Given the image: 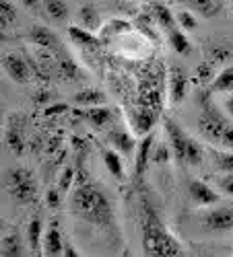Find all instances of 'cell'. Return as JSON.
Returning a JSON list of instances; mask_svg holds the SVG:
<instances>
[{
	"instance_id": "cell-20",
	"label": "cell",
	"mask_w": 233,
	"mask_h": 257,
	"mask_svg": "<svg viewBox=\"0 0 233 257\" xmlns=\"http://www.w3.org/2000/svg\"><path fill=\"white\" fill-rule=\"evenodd\" d=\"M29 39L33 41L35 46H39L41 50H54L56 44H58L56 35L48 27H44V25H33L29 29Z\"/></svg>"
},
{
	"instance_id": "cell-14",
	"label": "cell",
	"mask_w": 233,
	"mask_h": 257,
	"mask_svg": "<svg viewBox=\"0 0 233 257\" xmlns=\"http://www.w3.org/2000/svg\"><path fill=\"white\" fill-rule=\"evenodd\" d=\"M144 13L149 15L155 23L161 27V29H165V31H169V29H174L176 27V17H174V13L169 11L163 3H146V9H144Z\"/></svg>"
},
{
	"instance_id": "cell-11",
	"label": "cell",
	"mask_w": 233,
	"mask_h": 257,
	"mask_svg": "<svg viewBox=\"0 0 233 257\" xmlns=\"http://www.w3.org/2000/svg\"><path fill=\"white\" fill-rule=\"evenodd\" d=\"M188 194L192 198V202H196L200 206H210V204H217L221 200V196L217 191L200 179H192L188 183Z\"/></svg>"
},
{
	"instance_id": "cell-5",
	"label": "cell",
	"mask_w": 233,
	"mask_h": 257,
	"mask_svg": "<svg viewBox=\"0 0 233 257\" xmlns=\"http://www.w3.org/2000/svg\"><path fill=\"white\" fill-rule=\"evenodd\" d=\"M5 189L9 198L15 204H31L37 198V181L35 175L29 169L17 167V169H9V173L5 175Z\"/></svg>"
},
{
	"instance_id": "cell-42",
	"label": "cell",
	"mask_w": 233,
	"mask_h": 257,
	"mask_svg": "<svg viewBox=\"0 0 233 257\" xmlns=\"http://www.w3.org/2000/svg\"><path fill=\"white\" fill-rule=\"evenodd\" d=\"M66 111V103H56V105H46V115H60Z\"/></svg>"
},
{
	"instance_id": "cell-6",
	"label": "cell",
	"mask_w": 233,
	"mask_h": 257,
	"mask_svg": "<svg viewBox=\"0 0 233 257\" xmlns=\"http://www.w3.org/2000/svg\"><path fill=\"white\" fill-rule=\"evenodd\" d=\"M3 70L9 74L11 80H15L17 84H25L31 78V68L25 58H21L19 54H5L3 56Z\"/></svg>"
},
{
	"instance_id": "cell-25",
	"label": "cell",
	"mask_w": 233,
	"mask_h": 257,
	"mask_svg": "<svg viewBox=\"0 0 233 257\" xmlns=\"http://www.w3.org/2000/svg\"><path fill=\"white\" fill-rule=\"evenodd\" d=\"M68 35H70V39L74 41V44H79V46H83V48H97V46L101 44V39H97L93 31L85 29V27H81V25H79V27H70V29H68Z\"/></svg>"
},
{
	"instance_id": "cell-8",
	"label": "cell",
	"mask_w": 233,
	"mask_h": 257,
	"mask_svg": "<svg viewBox=\"0 0 233 257\" xmlns=\"http://www.w3.org/2000/svg\"><path fill=\"white\" fill-rule=\"evenodd\" d=\"M188 95V74L182 66H169V101L174 105L182 103Z\"/></svg>"
},
{
	"instance_id": "cell-32",
	"label": "cell",
	"mask_w": 233,
	"mask_h": 257,
	"mask_svg": "<svg viewBox=\"0 0 233 257\" xmlns=\"http://www.w3.org/2000/svg\"><path fill=\"white\" fill-rule=\"evenodd\" d=\"M215 157V165H217V169L219 171H225V173H233V151H227L223 153H215L213 155Z\"/></svg>"
},
{
	"instance_id": "cell-7",
	"label": "cell",
	"mask_w": 233,
	"mask_h": 257,
	"mask_svg": "<svg viewBox=\"0 0 233 257\" xmlns=\"http://www.w3.org/2000/svg\"><path fill=\"white\" fill-rule=\"evenodd\" d=\"M202 230L206 232H227L233 230V208L210 210L202 218Z\"/></svg>"
},
{
	"instance_id": "cell-29",
	"label": "cell",
	"mask_w": 233,
	"mask_h": 257,
	"mask_svg": "<svg viewBox=\"0 0 233 257\" xmlns=\"http://www.w3.org/2000/svg\"><path fill=\"white\" fill-rule=\"evenodd\" d=\"M231 48L227 44H221V41H215L213 46L208 48V56H210V64H217V62H225L231 58Z\"/></svg>"
},
{
	"instance_id": "cell-40",
	"label": "cell",
	"mask_w": 233,
	"mask_h": 257,
	"mask_svg": "<svg viewBox=\"0 0 233 257\" xmlns=\"http://www.w3.org/2000/svg\"><path fill=\"white\" fill-rule=\"evenodd\" d=\"M221 146H225V148H229V151H233V123H229V125L225 127V132H223V136H221Z\"/></svg>"
},
{
	"instance_id": "cell-23",
	"label": "cell",
	"mask_w": 233,
	"mask_h": 257,
	"mask_svg": "<svg viewBox=\"0 0 233 257\" xmlns=\"http://www.w3.org/2000/svg\"><path fill=\"white\" fill-rule=\"evenodd\" d=\"M101 159H103V165L108 167L110 175L118 181H124V165H122V159L118 155V151H110V148H105L101 151Z\"/></svg>"
},
{
	"instance_id": "cell-45",
	"label": "cell",
	"mask_w": 233,
	"mask_h": 257,
	"mask_svg": "<svg viewBox=\"0 0 233 257\" xmlns=\"http://www.w3.org/2000/svg\"><path fill=\"white\" fill-rule=\"evenodd\" d=\"M225 109H227L229 117H233V97H229V99L225 101Z\"/></svg>"
},
{
	"instance_id": "cell-17",
	"label": "cell",
	"mask_w": 233,
	"mask_h": 257,
	"mask_svg": "<svg viewBox=\"0 0 233 257\" xmlns=\"http://www.w3.org/2000/svg\"><path fill=\"white\" fill-rule=\"evenodd\" d=\"M159 117V109H155V107H140V111L134 115V130L136 134L144 136L151 132V127L155 125Z\"/></svg>"
},
{
	"instance_id": "cell-38",
	"label": "cell",
	"mask_w": 233,
	"mask_h": 257,
	"mask_svg": "<svg viewBox=\"0 0 233 257\" xmlns=\"http://www.w3.org/2000/svg\"><path fill=\"white\" fill-rule=\"evenodd\" d=\"M198 82H208V80H215L213 78V64H200L198 66V74H196Z\"/></svg>"
},
{
	"instance_id": "cell-16",
	"label": "cell",
	"mask_w": 233,
	"mask_h": 257,
	"mask_svg": "<svg viewBox=\"0 0 233 257\" xmlns=\"http://www.w3.org/2000/svg\"><path fill=\"white\" fill-rule=\"evenodd\" d=\"M178 3H182L190 11H194L202 17H206V19L219 15L221 9H223V0H178Z\"/></svg>"
},
{
	"instance_id": "cell-36",
	"label": "cell",
	"mask_w": 233,
	"mask_h": 257,
	"mask_svg": "<svg viewBox=\"0 0 233 257\" xmlns=\"http://www.w3.org/2000/svg\"><path fill=\"white\" fill-rule=\"evenodd\" d=\"M72 183H74V169L64 167V171H62V175L58 179V187L62 189V194H66V191L72 187Z\"/></svg>"
},
{
	"instance_id": "cell-27",
	"label": "cell",
	"mask_w": 233,
	"mask_h": 257,
	"mask_svg": "<svg viewBox=\"0 0 233 257\" xmlns=\"http://www.w3.org/2000/svg\"><path fill=\"white\" fill-rule=\"evenodd\" d=\"M210 91H215V93H229V91H233V66L223 68L215 76L213 84H210Z\"/></svg>"
},
{
	"instance_id": "cell-19",
	"label": "cell",
	"mask_w": 233,
	"mask_h": 257,
	"mask_svg": "<svg viewBox=\"0 0 233 257\" xmlns=\"http://www.w3.org/2000/svg\"><path fill=\"white\" fill-rule=\"evenodd\" d=\"M23 251H25V245L17 230L7 232L3 241H0V253H3V257H21Z\"/></svg>"
},
{
	"instance_id": "cell-4",
	"label": "cell",
	"mask_w": 233,
	"mask_h": 257,
	"mask_svg": "<svg viewBox=\"0 0 233 257\" xmlns=\"http://www.w3.org/2000/svg\"><path fill=\"white\" fill-rule=\"evenodd\" d=\"M198 103H200V113H198V132H200V136L206 138L208 142H213V144H221V136H223L225 127L231 121L219 111V107L213 103V99H210L206 93L200 95Z\"/></svg>"
},
{
	"instance_id": "cell-26",
	"label": "cell",
	"mask_w": 233,
	"mask_h": 257,
	"mask_svg": "<svg viewBox=\"0 0 233 257\" xmlns=\"http://www.w3.org/2000/svg\"><path fill=\"white\" fill-rule=\"evenodd\" d=\"M167 39H169V46H172V50L176 52V54H188L190 52V39L186 37V33L182 31V29H169L167 31Z\"/></svg>"
},
{
	"instance_id": "cell-31",
	"label": "cell",
	"mask_w": 233,
	"mask_h": 257,
	"mask_svg": "<svg viewBox=\"0 0 233 257\" xmlns=\"http://www.w3.org/2000/svg\"><path fill=\"white\" fill-rule=\"evenodd\" d=\"M132 29V25L128 23V21H124V19H114V21H110L105 27H101V35L103 37H112V35H116V33H124V31H130Z\"/></svg>"
},
{
	"instance_id": "cell-3",
	"label": "cell",
	"mask_w": 233,
	"mask_h": 257,
	"mask_svg": "<svg viewBox=\"0 0 233 257\" xmlns=\"http://www.w3.org/2000/svg\"><path fill=\"white\" fill-rule=\"evenodd\" d=\"M163 127H165V136H167L169 146H172L176 163L180 167H198L202 163V159H204L202 146L194 138H190L176 123V119H172V117L165 119Z\"/></svg>"
},
{
	"instance_id": "cell-2",
	"label": "cell",
	"mask_w": 233,
	"mask_h": 257,
	"mask_svg": "<svg viewBox=\"0 0 233 257\" xmlns=\"http://www.w3.org/2000/svg\"><path fill=\"white\" fill-rule=\"evenodd\" d=\"M140 230H142V251L155 257H180L184 255L182 245L161 222V216L151 198L140 200Z\"/></svg>"
},
{
	"instance_id": "cell-18",
	"label": "cell",
	"mask_w": 233,
	"mask_h": 257,
	"mask_svg": "<svg viewBox=\"0 0 233 257\" xmlns=\"http://www.w3.org/2000/svg\"><path fill=\"white\" fill-rule=\"evenodd\" d=\"M87 121L91 125H95L97 130H105V127H110L112 121H114V113L110 107H103V105H95V107H89V111L85 113Z\"/></svg>"
},
{
	"instance_id": "cell-10",
	"label": "cell",
	"mask_w": 233,
	"mask_h": 257,
	"mask_svg": "<svg viewBox=\"0 0 233 257\" xmlns=\"http://www.w3.org/2000/svg\"><path fill=\"white\" fill-rule=\"evenodd\" d=\"M5 140H7V146H9V151L13 155H17V157L23 155V151H25V134H23V123L19 121V115H13L9 119Z\"/></svg>"
},
{
	"instance_id": "cell-37",
	"label": "cell",
	"mask_w": 233,
	"mask_h": 257,
	"mask_svg": "<svg viewBox=\"0 0 233 257\" xmlns=\"http://www.w3.org/2000/svg\"><path fill=\"white\" fill-rule=\"evenodd\" d=\"M60 202H62V189H60V187H50L48 194H46V204H48V208L56 210V208L60 206Z\"/></svg>"
},
{
	"instance_id": "cell-33",
	"label": "cell",
	"mask_w": 233,
	"mask_h": 257,
	"mask_svg": "<svg viewBox=\"0 0 233 257\" xmlns=\"http://www.w3.org/2000/svg\"><path fill=\"white\" fill-rule=\"evenodd\" d=\"M0 21H3V27L13 25L17 21V11L9 0H0Z\"/></svg>"
},
{
	"instance_id": "cell-39",
	"label": "cell",
	"mask_w": 233,
	"mask_h": 257,
	"mask_svg": "<svg viewBox=\"0 0 233 257\" xmlns=\"http://www.w3.org/2000/svg\"><path fill=\"white\" fill-rule=\"evenodd\" d=\"M219 189H221V194L233 198V173H227L225 177L219 179Z\"/></svg>"
},
{
	"instance_id": "cell-21",
	"label": "cell",
	"mask_w": 233,
	"mask_h": 257,
	"mask_svg": "<svg viewBox=\"0 0 233 257\" xmlns=\"http://www.w3.org/2000/svg\"><path fill=\"white\" fill-rule=\"evenodd\" d=\"M41 237H44V224H41L39 214H35V216L29 220V224H27V245H29L31 253H39Z\"/></svg>"
},
{
	"instance_id": "cell-43",
	"label": "cell",
	"mask_w": 233,
	"mask_h": 257,
	"mask_svg": "<svg viewBox=\"0 0 233 257\" xmlns=\"http://www.w3.org/2000/svg\"><path fill=\"white\" fill-rule=\"evenodd\" d=\"M62 255H64V257H79V255H81V251H79L76 247H72V245L64 243V251H62Z\"/></svg>"
},
{
	"instance_id": "cell-22",
	"label": "cell",
	"mask_w": 233,
	"mask_h": 257,
	"mask_svg": "<svg viewBox=\"0 0 233 257\" xmlns=\"http://www.w3.org/2000/svg\"><path fill=\"white\" fill-rule=\"evenodd\" d=\"M41 7H44L48 19H52L54 23H64L68 19V5L64 0H41Z\"/></svg>"
},
{
	"instance_id": "cell-24",
	"label": "cell",
	"mask_w": 233,
	"mask_h": 257,
	"mask_svg": "<svg viewBox=\"0 0 233 257\" xmlns=\"http://www.w3.org/2000/svg\"><path fill=\"white\" fill-rule=\"evenodd\" d=\"M108 101V95L99 89H83L74 95V103L83 105V107H95V105H103Z\"/></svg>"
},
{
	"instance_id": "cell-12",
	"label": "cell",
	"mask_w": 233,
	"mask_h": 257,
	"mask_svg": "<svg viewBox=\"0 0 233 257\" xmlns=\"http://www.w3.org/2000/svg\"><path fill=\"white\" fill-rule=\"evenodd\" d=\"M64 251V239H62V230L58 220H50L46 232H44V253L54 257V255H62Z\"/></svg>"
},
{
	"instance_id": "cell-1",
	"label": "cell",
	"mask_w": 233,
	"mask_h": 257,
	"mask_svg": "<svg viewBox=\"0 0 233 257\" xmlns=\"http://www.w3.org/2000/svg\"><path fill=\"white\" fill-rule=\"evenodd\" d=\"M68 212L85 224L99 230H116V214L110 198L93 183H81L70 194Z\"/></svg>"
},
{
	"instance_id": "cell-30",
	"label": "cell",
	"mask_w": 233,
	"mask_h": 257,
	"mask_svg": "<svg viewBox=\"0 0 233 257\" xmlns=\"http://www.w3.org/2000/svg\"><path fill=\"white\" fill-rule=\"evenodd\" d=\"M58 76L64 80H76L79 78V68L70 58H62L58 62Z\"/></svg>"
},
{
	"instance_id": "cell-15",
	"label": "cell",
	"mask_w": 233,
	"mask_h": 257,
	"mask_svg": "<svg viewBox=\"0 0 233 257\" xmlns=\"http://www.w3.org/2000/svg\"><path fill=\"white\" fill-rule=\"evenodd\" d=\"M76 17H79V23H81V27H85V29H89V31H101V17H99V11L95 9V5H91V3H85V5H81L79 7V13H76Z\"/></svg>"
},
{
	"instance_id": "cell-28",
	"label": "cell",
	"mask_w": 233,
	"mask_h": 257,
	"mask_svg": "<svg viewBox=\"0 0 233 257\" xmlns=\"http://www.w3.org/2000/svg\"><path fill=\"white\" fill-rule=\"evenodd\" d=\"M172 159H174V153H172V146H169V142H157L153 146L151 163H155V165H167Z\"/></svg>"
},
{
	"instance_id": "cell-44",
	"label": "cell",
	"mask_w": 233,
	"mask_h": 257,
	"mask_svg": "<svg viewBox=\"0 0 233 257\" xmlns=\"http://www.w3.org/2000/svg\"><path fill=\"white\" fill-rule=\"evenodd\" d=\"M21 5H23L25 9H29V11H39V0H19Z\"/></svg>"
},
{
	"instance_id": "cell-13",
	"label": "cell",
	"mask_w": 233,
	"mask_h": 257,
	"mask_svg": "<svg viewBox=\"0 0 233 257\" xmlns=\"http://www.w3.org/2000/svg\"><path fill=\"white\" fill-rule=\"evenodd\" d=\"M108 138H110L112 146L124 157H132V153H136V142H134L132 134L126 132L124 127H112L108 132Z\"/></svg>"
},
{
	"instance_id": "cell-41",
	"label": "cell",
	"mask_w": 233,
	"mask_h": 257,
	"mask_svg": "<svg viewBox=\"0 0 233 257\" xmlns=\"http://www.w3.org/2000/svg\"><path fill=\"white\" fill-rule=\"evenodd\" d=\"M52 101V93L46 91V89H39L35 95H33V103L35 105H48Z\"/></svg>"
},
{
	"instance_id": "cell-9",
	"label": "cell",
	"mask_w": 233,
	"mask_h": 257,
	"mask_svg": "<svg viewBox=\"0 0 233 257\" xmlns=\"http://www.w3.org/2000/svg\"><path fill=\"white\" fill-rule=\"evenodd\" d=\"M153 146H155V136H153L151 132L144 134L142 140H140L138 146H136V155H134V179H136V181L144 175L146 167H149V163H151Z\"/></svg>"
},
{
	"instance_id": "cell-35",
	"label": "cell",
	"mask_w": 233,
	"mask_h": 257,
	"mask_svg": "<svg viewBox=\"0 0 233 257\" xmlns=\"http://www.w3.org/2000/svg\"><path fill=\"white\" fill-rule=\"evenodd\" d=\"M157 23L155 21L146 15V13H142V15H138L136 17V29H140L144 35H149L151 39H155V33H153V27H155Z\"/></svg>"
},
{
	"instance_id": "cell-34",
	"label": "cell",
	"mask_w": 233,
	"mask_h": 257,
	"mask_svg": "<svg viewBox=\"0 0 233 257\" xmlns=\"http://www.w3.org/2000/svg\"><path fill=\"white\" fill-rule=\"evenodd\" d=\"M176 21H178V25H180L184 31H194V29L198 27L196 17L190 13V11H180V13L176 15Z\"/></svg>"
}]
</instances>
